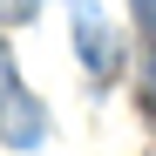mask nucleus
Here are the masks:
<instances>
[{
    "label": "nucleus",
    "instance_id": "obj_3",
    "mask_svg": "<svg viewBox=\"0 0 156 156\" xmlns=\"http://www.w3.org/2000/svg\"><path fill=\"white\" fill-rule=\"evenodd\" d=\"M0 88H14V68H7V41H0Z\"/></svg>",
    "mask_w": 156,
    "mask_h": 156
},
{
    "label": "nucleus",
    "instance_id": "obj_1",
    "mask_svg": "<svg viewBox=\"0 0 156 156\" xmlns=\"http://www.w3.org/2000/svg\"><path fill=\"white\" fill-rule=\"evenodd\" d=\"M75 48L88 55V68H95V75H109V68H115V41L95 27V14H82V20H75Z\"/></svg>",
    "mask_w": 156,
    "mask_h": 156
},
{
    "label": "nucleus",
    "instance_id": "obj_2",
    "mask_svg": "<svg viewBox=\"0 0 156 156\" xmlns=\"http://www.w3.org/2000/svg\"><path fill=\"white\" fill-rule=\"evenodd\" d=\"M136 20H143V27L156 34V0H136Z\"/></svg>",
    "mask_w": 156,
    "mask_h": 156
},
{
    "label": "nucleus",
    "instance_id": "obj_4",
    "mask_svg": "<svg viewBox=\"0 0 156 156\" xmlns=\"http://www.w3.org/2000/svg\"><path fill=\"white\" fill-rule=\"evenodd\" d=\"M149 102H156V55H149Z\"/></svg>",
    "mask_w": 156,
    "mask_h": 156
}]
</instances>
